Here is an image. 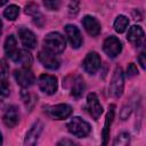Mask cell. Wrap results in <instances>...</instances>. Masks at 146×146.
<instances>
[{"mask_svg":"<svg viewBox=\"0 0 146 146\" xmlns=\"http://www.w3.org/2000/svg\"><path fill=\"white\" fill-rule=\"evenodd\" d=\"M18 35H19V39L22 41V43L26 47V48H35L36 46V38L34 35V33L26 29V27H21L18 30Z\"/></svg>","mask_w":146,"mask_h":146,"instance_id":"obj_13","label":"cell"},{"mask_svg":"<svg viewBox=\"0 0 146 146\" xmlns=\"http://www.w3.org/2000/svg\"><path fill=\"white\" fill-rule=\"evenodd\" d=\"M44 49L52 54H60L64 51L66 47V42L64 36L58 32H50L43 39Z\"/></svg>","mask_w":146,"mask_h":146,"instance_id":"obj_1","label":"cell"},{"mask_svg":"<svg viewBox=\"0 0 146 146\" xmlns=\"http://www.w3.org/2000/svg\"><path fill=\"white\" fill-rule=\"evenodd\" d=\"M73 110L67 104H58L55 106H50L47 110L48 115L54 120H65L72 114Z\"/></svg>","mask_w":146,"mask_h":146,"instance_id":"obj_7","label":"cell"},{"mask_svg":"<svg viewBox=\"0 0 146 146\" xmlns=\"http://www.w3.org/2000/svg\"><path fill=\"white\" fill-rule=\"evenodd\" d=\"M7 1H8V0H0V7H1V6H3Z\"/></svg>","mask_w":146,"mask_h":146,"instance_id":"obj_32","label":"cell"},{"mask_svg":"<svg viewBox=\"0 0 146 146\" xmlns=\"http://www.w3.org/2000/svg\"><path fill=\"white\" fill-rule=\"evenodd\" d=\"M129 25V19L124 15H119L114 21V30L117 33H123Z\"/></svg>","mask_w":146,"mask_h":146,"instance_id":"obj_21","label":"cell"},{"mask_svg":"<svg viewBox=\"0 0 146 146\" xmlns=\"http://www.w3.org/2000/svg\"><path fill=\"white\" fill-rule=\"evenodd\" d=\"M13 60L17 64H19L22 67H30L32 62H33V58H32V55L29 50L26 49H21L17 51V54L14 56Z\"/></svg>","mask_w":146,"mask_h":146,"instance_id":"obj_17","label":"cell"},{"mask_svg":"<svg viewBox=\"0 0 146 146\" xmlns=\"http://www.w3.org/2000/svg\"><path fill=\"white\" fill-rule=\"evenodd\" d=\"M82 25L84 27V30L87 31L88 34H90L91 36H97L100 33V23L97 21V18L92 17V16H84L82 19Z\"/></svg>","mask_w":146,"mask_h":146,"instance_id":"obj_12","label":"cell"},{"mask_svg":"<svg viewBox=\"0 0 146 146\" xmlns=\"http://www.w3.org/2000/svg\"><path fill=\"white\" fill-rule=\"evenodd\" d=\"M2 144V136H1V133H0V145Z\"/></svg>","mask_w":146,"mask_h":146,"instance_id":"obj_34","label":"cell"},{"mask_svg":"<svg viewBox=\"0 0 146 146\" xmlns=\"http://www.w3.org/2000/svg\"><path fill=\"white\" fill-rule=\"evenodd\" d=\"M38 86L42 92H44L47 95H54L58 88L57 78L55 75L42 74L38 79Z\"/></svg>","mask_w":146,"mask_h":146,"instance_id":"obj_4","label":"cell"},{"mask_svg":"<svg viewBox=\"0 0 146 146\" xmlns=\"http://www.w3.org/2000/svg\"><path fill=\"white\" fill-rule=\"evenodd\" d=\"M67 130L75 137L78 138H83L87 137L90 131H91V127L90 124L84 121L83 119L79 117V116H74L68 123H67Z\"/></svg>","mask_w":146,"mask_h":146,"instance_id":"obj_2","label":"cell"},{"mask_svg":"<svg viewBox=\"0 0 146 146\" xmlns=\"http://www.w3.org/2000/svg\"><path fill=\"white\" fill-rule=\"evenodd\" d=\"M43 5L49 10H58L60 7V0H43Z\"/></svg>","mask_w":146,"mask_h":146,"instance_id":"obj_25","label":"cell"},{"mask_svg":"<svg viewBox=\"0 0 146 146\" xmlns=\"http://www.w3.org/2000/svg\"><path fill=\"white\" fill-rule=\"evenodd\" d=\"M103 50L105 51V54L108 57L115 58L122 50V43L116 36L111 35L107 39H105V41L103 43Z\"/></svg>","mask_w":146,"mask_h":146,"instance_id":"obj_6","label":"cell"},{"mask_svg":"<svg viewBox=\"0 0 146 146\" xmlns=\"http://www.w3.org/2000/svg\"><path fill=\"white\" fill-rule=\"evenodd\" d=\"M18 14H19V8H18L16 5H10V6H8V7L5 9V11H3V16H5L7 19H9V21L16 19L17 16H18Z\"/></svg>","mask_w":146,"mask_h":146,"instance_id":"obj_22","label":"cell"},{"mask_svg":"<svg viewBox=\"0 0 146 146\" xmlns=\"http://www.w3.org/2000/svg\"><path fill=\"white\" fill-rule=\"evenodd\" d=\"M114 113H115V105L111 104L105 117V124H104V129L102 132V137H103V145H106L108 141V137H110V130H111V125L112 122L114 120Z\"/></svg>","mask_w":146,"mask_h":146,"instance_id":"obj_14","label":"cell"},{"mask_svg":"<svg viewBox=\"0 0 146 146\" xmlns=\"http://www.w3.org/2000/svg\"><path fill=\"white\" fill-rule=\"evenodd\" d=\"M137 74H138V70H137L136 65L133 63H130L128 65V68H127V75H128V78H132V76H135Z\"/></svg>","mask_w":146,"mask_h":146,"instance_id":"obj_28","label":"cell"},{"mask_svg":"<svg viewBox=\"0 0 146 146\" xmlns=\"http://www.w3.org/2000/svg\"><path fill=\"white\" fill-rule=\"evenodd\" d=\"M9 72V65L5 58L0 59V78H6Z\"/></svg>","mask_w":146,"mask_h":146,"instance_id":"obj_26","label":"cell"},{"mask_svg":"<svg viewBox=\"0 0 146 146\" xmlns=\"http://www.w3.org/2000/svg\"><path fill=\"white\" fill-rule=\"evenodd\" d=\"M127 39L129 42H131L132 44L139 47L144 40V30L138 26V25H133L128 30V34H127Z\"/></svg>","mask_w":146,"mask_h":146,"instance_id":"obj_16","label":"cell"},{"mask_svg":"<svg viewBox=\"0 0 146 146\" xmlns=\"http://www.w3.org/2000/svg\"><path fill=\"white\" fill-rule=\"evenodd\" d=\"M38 58L40 60V63L49 70H56L59 67V59L55 56V54L48 51V50H41L38 54Z\"/></svg>","mask_w":146,"mask_h":146,"instance_id":"obj_10","label":"cell"},{"mask_svg":"<svg viewBox=\"0 0 146 146\" xmlns=\"http://www.w3.org/2000/svg\"><path fill=\"white\" fill-rule=\"evenodd\" d=\"M14 76H15L16 82L22 88H29L35 81V76L29 67H22L19 70H15L14 71Z\"/></svg>","mask_w":146,"mask_h":146,"instance_id":"obj_5","label":"cell"},{"mask_svg":"<svg viewBox=\"0 0 146 146\" xmlns=\"http://www.w3.org/2000/svg\"><path fill=\"white\" fill-rule=\"evenodd\" d=\"M65 33H66V36H67L72 48H74V49L80 48V46L82 44V36H81L80 30L75 25L67 24L65 26Z\"/></svg>","mask_w":146,"mask_h":146,"instance_id":"obj_11","label":"cell"},{"mask_svg":"<svg viewBox=\"0 0 146 146\" xmlns=\"http://www.w3.org/2000/svg\"><path fill=\"white\" fill-rule=\"evenodd\" d=\"M9 95V86L6 81L0 80V96H8Z\"/></svg>","mask_w":146,"mask_h":146,"instance_id":"obj_27","label":"cell"},{"mask_svg":"<svg viewBox=\"0 0 146 146\" xmlns=\"http://www.w3.org/2000/svg\"><path fill=\"white\" fill-rule=\"evenodd\" d=\"M100 62L102 60H100L99 55L96 51H91L86 56L82 65H83V68L87 73L95 74L98 71V68L100 67Z\"/></svg>","mask_w":146,"mask_h":146,"instance_id":"obj_9","label":"cell"},{"mask_svg":"<svg viewBox=\"0 0 146 146\" xmlns=\"http://www.w3.org/2000/svg\"><path fill=\"white\" fill-rule=\"evenodd\" d=\"M123 88H124V74L122 68L120 66H116L110 82V88H108L110 95L114 98H119L123 94Z\"/></svg>","mask_w":146,"mask_h":146,"instance_id":"obj_3","label":"cell"},{"mask_svg":"<svg viewBox=\"0 0 146 146\" xmlns=\"http://www.w3.org/2000/svg\"><path fill=\"white\" fill-rule=\"evenodd\" d=\"M5 52L6 55L9 57V58H14V56L17 54L18 49H17V41H16V38L14 35H9L6 41H5Z\"/></svg>","mask_w":146,"mask_h":146,"instance_id":"obj_20","label":"cell"},{"mask_svg":"<svg viewBox=\"0 0 146 146\" xmlns=\"http://www.w3.org/2000/svg\"><path fill=\"white\" fill-rule=\"evenodd\" d=\"M25 13L29 14V15H31V16H33L34 18H36V16H38V17H42L41 14L39 13L38 6H35L34 3H30V5H27V6L25 7Z\"/></svg>","mask_w":146,"mask_h":146,"instance_id":"obj_24","label":"cell"},{"mask_svg":"<svg viewBox=\"0 0 146 146\" xmlns=\"http://www.w3.org/2000/svg\"><path fill=\"white\" fill-rule=\"evenodd\" d=\"M130 140V136L128 132H121L120 135H117V137L114 140V145L115 146H125L129 144Z\"/></svg>","mask_w":146,"mask_h":146,"instance_id":"obj_23","label":"cell"},{"mask_svg":"<svg viewBox=\"0 0 146 146\" xmlns=\"http://www.w3.org/2000/svg\"><path fill=\"white\" fill-rule=\"evenodd\" d=\"M75 143L73 141V140H67V139H65V140H60L59 143H58V145H74Z\"/></svg>","mask_w":146,"mask_h":146,"instance_id":"obj_31","label":"cell"},{"mask_svg":"<svg viewBox=\"0 0 146 146\" xmlns=\"http://www.w3.org/2000/svg\"><path fill=\"white\" fill-rule=\"evenodd\" d=\"M42 128H43V124L41 121H36L32 127L31 129L26 132V136H25V145H34L42 131Z\"/></svg>","mask_w":146,"mask_h":146,"instance_id":"obj_15","label":"cell"},{"mask_svg":"<svg viewBox=\"0 0 146 146\" xmlns=\"http://www.w3.org/2000/svg\"><path fill=\"white\" fill-rule=\"evenodd\" d=\"M87 108L94 120H98L100 117L103 113V106L99 103V99L96 94L91 92L87 96Z\"/></svg>","mask_w":146,"mask_h":146,"instance_id":"obj_8","label":"cell"},{"mask_svg":"<svg viewBox=\"0 0 146 146\" xmlns=\"http://www.w3.org/2000/svg\"><path fill=\"white\" fill-rule=\"evenodd\" d=\"M1 32H2V22L0 19V35H1Z\"/></svg>","mask_w":146,"mask_h":146,"instance_id":"obj_33","label":"cell"},{"mask_svg":"<svg viewBox=\"0 0 146 146\" xmlns=\"http://www.w3.org/2000/svg\"><path fill=\"white\" fill-rule=\"evenodd\" d=\"M84 89H86V84L83 79L81 76H75L71 84V95L75 98H79L82 96Z\"/></svg>","mask_w":146,"mask_h":146,"instance_id":"obj_19","label":"cell"},{"mask_svg":"<svg viewBox=\"0 0 146 146\" xmlns=\"http://www.w3.org/2000/svg\"><path fill=\"white\" fill-rule=\"evenodd\" d=\"M18 120H19V114L17 108L15 106H10L3 115V123L8 128H14L18 123Z\"/></svg>","mask_w":146,"mask_h":146,"instance_id":"obj_18","label":"cell"},{"mask_svg":"<svg viewBox=\"0 0 146 146\" xmlns=\"http://www.w3.org/2000/svg\"><path fill=\"white\" fill-rule=\"evenodd\" d=\"M131 114V108L129 106H124L122 110H121V119L122 120H125L128 119V116Z\"/></svg>","mask_w":146,"mask_h":146,"instance_id":"obj_29","label":"cell"},{"mask_svg":"<svg viewBox=\"0 0 146 146\" xmlns=\"http://www.w3.org/2000/svg\"><path fill=\"white\" fill-rule=\"evenodd\" d=\"M138 62H139L141 68L145 70V68H146V55H145V52H141V54L138 56Z\"/></svg>","mask_w":146,"mask_h":146,"instance_id":"obj_30","label":"cell"}]
</instances>
